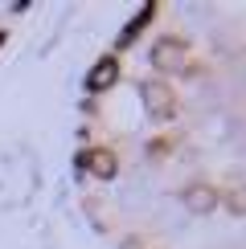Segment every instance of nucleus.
<instances>
[{"mask_svg": "<svg viewBox=\"0 0 246 249\" xmlns=\"http://www.w3.org/2000/svg\"><path fill=\"white\" fill-rule=\"evenodd\" d=\"M152 66L164 70V74H181L184 66H189V45L177 37H168V41H160L156 49H152Z\"/></svg>", "mask_w": 246, "mask_h": 249, "instance_id": "2", "label": "nucleus"}, {"mask_svg": "<svg viewBox=\"0 0 246 249\" xmlns=\"http://www.w3.org/2000/svg\"><path fill=\"white\" fill-rule=\"evenodd\" d=\"M226 204H230V213L246 216V184H242V188H230V196H226Z\"/></svg>", "mask_w": 246, "mask_h": 249, "instance_id": "6", "label": "nucleus"}, {"mask_svg": "<svg viewBox=\"0 0 246 249\" xmlns=\"http://www.w3.org/2000/svg\"><path fill=\"white\" fill-rule=\"evenodd\" d=\"M115 74H119V70H115V61H111V57H102L99 66L90 70V78H86V82H90V90H107L111 82H115Z\"/></svg>", "mask_w": 246, "mask_h": 249, "instance_id": "4", "label": "nucleus"}, {"mask_svg": "<svg viewBox=\"0 0 246 249\" xmlns=\"http://www.w3.org/2000/svg\"><path fill=\"white\" fill-rule=\"evenodd\" d=\"M140 98H144V110H148L152 119H172L177 115V98H172V90L164 86V78H148L140 86Z\"/></svg>", "mask_w": 246, "mask_h": 249, "instance_id": "1", "label": "nucleus"}, {"mask_svg": "<svg viewBox=\"0 0 246 249\" xmlns=\"http://www.w3.org/2000/svg\"><path fill=\"white\" fill-rule=\"evenodd\" d=\"M90 172L99 180H115V155L111 151H90Z\"/></svg>", "mask_w": 246, "mask_h": 249, "instance_id": "5", "label": "nucleus"}, {"mask_svg": "<svg viewBox=\"0 0 246 249\" xmlns=\"http://www.w3.org/2000/svg\"><path fill=\"white\" fill-rule=\"evenodd\" d=\"M218 200H222V196L213 192L209 184H189V188L181 192V204H184L193 216H209L213 209H218Z\"/></svg>", "mask_w": 246, "mask_h": 249, "instance_id": "3", "label": "nucleus"}]
</instances>
